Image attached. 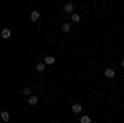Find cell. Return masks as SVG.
<instances>
[{"label": "cell", "instance_id": "1", "mask_svg": "<svg viewBox=\"0 0 124 123\" xmlns=\"http://www.w3.org/2000/svg\"><path fill=\"white\" fill-rule=\"evenodd\" d=\"M104 76L106 78H114L116 76V72H114V68H111V66H108L104 70Z\"/></svg>", "mask_w": 124, "mask_h": 123}, {"label": "cell", "instance_id": "2", "mask_svg": "<svg viewBox=\"0 0 124 123\" xmlns=\"http://www.w3.org/2000/svg\"><path fill=\"white\" fill-rule=\"evenodd\" d=\"M55 62H56V58L53 57V55H46V57L43 58V63H45V65H53Z\"/></svg>", "mask_w": 124, "mask_h": 123}, {"label": "cell", "instance_id": "3", "mask_svg": "<svg viewBox=\"0 0 124 123\" xmlns=\"http://www.w3.org/2000/svg\"><path fill=\"white\" fill-rule=\"evenodd\" d=\"M63 10H65L66 13H71V15H73V10H75V5H73V2H68V3H65Z\"/></svg>", "mask_w": 124, "mask_h": 123}, {"label": "cell", "instance_id": "4", "mask_svg": "<svg viewBox=\"0 0 124 123\" xmlns=\"http://www.w3.org/2000/svg\"><path fill=\"white\" fill-rule=\"evenodd\" d=\"M38 19H40V12L38 10H33V12L30 13V20H31V22H37Z\"/></svg>", "mask_w": 124, "mask_h": 123}, {"label": "cell", "instance_id": "5", "mask_svg": "<svg viewBox=\"0 0 124 123\" xmlns=\"http://www.w3.org/2000/svg\"><path fill=\"white\" fill-rule=\"evenodd\" d=\"M81 110H83V106H81L79 103H75L73 106H71V112H73V113H81Z\"/></svg>", "mask_w": 124, "mask_h": 123}, {"label": "cell", "instance_id": "6", "mask_svg": "<svg viewBox=\"0 0 124 123\" xmlns=\"http://www.w3.org/2000/svg\"><path fill=\"white\" fill-rule=\"evenodd\" d=\"M38 100H40V98L37 96V95H31V96L28 98V105H31V106H33V105L38 103Z\"/></svg>", "mask_w": 124, "mask_h": 123}, {"label": "cell", "instance_id": "7", "mask_svg": "<svg viewBox=\"0 0 124 123\" xmlns=\"http://www.w3.org/2000/svg\"><path fill=\"white\" fill-rule=\"evenodd\" d=\"M12 37V30L10 28H3L2 30V38H10Z\"/></svg>", "mask_w": 124, "mask_h": 123}, {"label": "cell", "instance_id": "8", "mask_svg": "<svg viewBox=\"0 0 124 123\" xmlns=\"http://www.w3.org/2000/svg\"><path fill=\"white\" fill-rule=\"evenodd\" d=\"M45 68H46V65L41 62V63H38V65H37V72H38V73H41V72H45Z\"/></svg>", "mask_w": 124, "mask_h": 123}, {"label": "cell", "instance_id": "9", "mask_svg": "<svg viewBox=\"0 0 124 123\" xmlns=\"http://www.w3.org/2000/svg\"><path fill=\"white\" fill-rule=\"evenodd\" d=\"M2 120H3V122H10V113L8 112H2Z\"/></svg>", "mask_w": 124, "mask_h": 123}, {"label": "cell", "instance_id": "10", "mask_svg": "<svg viewBox=\"0 0 124 123\" xmlns=\"http://www.w3.org/2000/svg\"><path fill=\"white\" fill-rule=\"evenodd\" d=\"M79 122H81V123H91V122H93V120H91V118H89V116H88V115H83V116H81V120H79Z\"/></svg>", "mask_w": 124, "mask_h": 123}, {"label": "cell", "instance_id": "11", "mask_svg": "<svg viewBox=\"0 0 124 123\" xmlns=\"http://www.w3.org/2000/svg\"><path fill=\"white\" fill-rule=\"evenodd\" d=\"M70 28H71V25H70L68 22H65V23L61 25V30H63V32H70Z\"/></svg>", "mask_w": 124, "mask_h": 123}, {"label": "cell", "instance_id": "12", "mask_svg": "<svg viewBox=\"0 0 124 123\" xmlns=\"http://www.w3.org/2000/svg\"><path fill=\"white\" fill-rule=\"evenodd\" d=\"M71 20H73L75 23H78V22H81V17H79L78 13H73V15H71Z\"/></svg>", "mask_w": 124, "mask_h": 123}, {"label": "cell", "instance_id": "13", "mask_svg": "<svg viewBox=\"0 0 124 123\" xmlns=\"http://www.w3.org/2000/svg\"><path fill=\"white\" fill-rule=\"evenodd\" d=\"M23 95H28V96H31V90H30V86H25V88H23Z\"/></svg>", "mask_w": 124, "mask_h": 123}, {"label": "cell", "instance_id": "14", "mask_svg": "<svg viewBox=\"0 0 124 123\" xmlns=\"http://www.w3.org/2000/svg\"><path fill=\"white\" fill-rule=\"evenodd\" d=\"M121 66H123V68H124V58H123V60H121Z\"/></svg>", "mask_w": 124, "mask_h": 123}]
</instances>
